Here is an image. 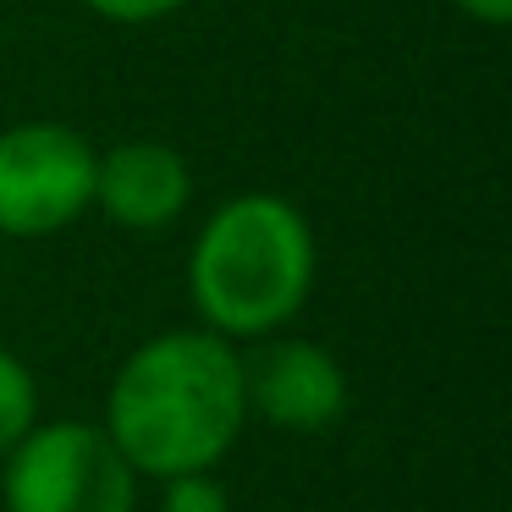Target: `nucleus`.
Masks as SVG:
<instances>
[{
	"label": "nucleus",
	"instance_id": "20e7f679",
	"mask_svg": "<svg viewBox=\"0 0 512 512\" xmlns=\"http://www.w3.org/2000/svg\"><path fill=\"white\" fill-rule=\"evenodd\" d=\"M94 149L61 122H17L0 133V237L67 232L94 204Z\"/></svg>",
	"mask_w": 512,
	"mask_h": 512
},
{
	"label": "nucleus",
	"instance_id": "f03ea898",
	"mask_svg": "<svg viewBox=\"0 0 512 512\" xmlns=\"http://www.w3.org/2000/svg\"><path fill=\"white\" fill-rule=\"evenodd\" d=\"M314 287V232L276 193L226 199L188 259V298L215 336H276Z\"/></svg>",
	"mask_w": 512,
	"mask_h": 512
},
{
	"label": "nucleus",
	"instance_id": "0eeeda50",
	"mask_svg": "<svg viewBox=\"0 0 512 512\" xmlns=\"http://www.w3.org/2000/svg\"><path fill=\"white\" fill-rule=\"evenodd\" d=\"M39 424V386L17 353L0 347V457Z\"/></svg>",
	"mask_w": 512,
	"mask_h": 512
},
{
	"label": "nucleus",
	"instance_id": "7ed1b4c3",
	"mask_svg": "<svg viewBox=\"0 0 512 512\" xmlns=\"http://www.w3.org/2000/svg\"><path fill=\"white\" fill-rule=\"evenodd\" d=\"M6 512H133L138 474L105 424H34L6 452Z\"/></svg>",
	"mask_w": 512,
	"mask_h": 512
},
{
	"label": "nucleus",
	"instance_id": "f257e3e1",
	"mask_svg": "<svg viewBox=\"0 0 512 512\" xmlns=\"http://www.w3.org/2000/svg\"><path fill=\"white\" fill-rule=\"evenodd\" d=\"M248 424L243 353L215 331H160L127 353L105 397V435L133 474H204Z\"/></svg>",
	"mask_w": 512,
	"mask_h": 512
},
{
	"label": "nucleus",
	"instance_id": "6e6552de",
	"mask_svg": "<svg viewBox=\"0 0 512 512\" xmlns=\"http://www.w3.org/2000/svg\"><path fill=\"white\" fill-rule=\"evenodd\" d=\"M160 512H232V496L210 479V468L204 474H171Z\"/></svg>",
	"mask_w": 512,
	"mask_h": 512
},
{
	"label": "nucleus",
	"instance_id": "9d476101",
	"mask_svg": "<svg viewBox=\"0 0 512 512\" xmlns=\"http://www.w3.org/2000/svg\"><path fill=\"white\" fill-rule=\"evenodd\" d=\"M457 12H468L474 23H490V28H501L512 17V0H452Z\"/></svg>",
	"mask_w": 512,
	"mask_h": 512
},
{
	"label": "nucleus",
	"instance_id": "423d86ee",
	"mask_svg": "<svg viewBox=\"0 0 512 512\" xmlns=\"http://www.w3.org/2000/svg\"><path fill=\"white\" fill-rule=\"evenodd\" d=\"M188 199V160L171 144L133 138V144H116L111 155L94 160V204L127 232H160L188 210Z\"/></svg>",
	"mask_w": 512,
	"mask_h": 512
},
{
	"label": "nucleus",
	"instance_id": "1a4fd4ad",
	"mask_svg": "<svg viewBox=\"0 0 512 512\" xmlns=\"http://www.w3.org/2000/svg\"><path fill=\"white\" fill-rule=\"evenodd\" d=\"M89 12H100L105 23H160V17L182 12L188 0H83Z\"/></svg>",
	"mask_w": 512,
	"mask_h": 512
},
{
	"label": "nucleus",
	"instance_id": "39448f33",
	"mask_svg": "<svg viewBox=\"0 0 512 512\" xmlns=\"http://www.w3.org/2000/svg\"><path fill=\"white\" fill-rule=\"evenodd\" d=\"M248 408L276 430H325L347 408V375L325 347L276 336L254 358H243Z\"/></svg>",
	"mask_w": 512,
	"mask_h": 512
}]
</instances>
